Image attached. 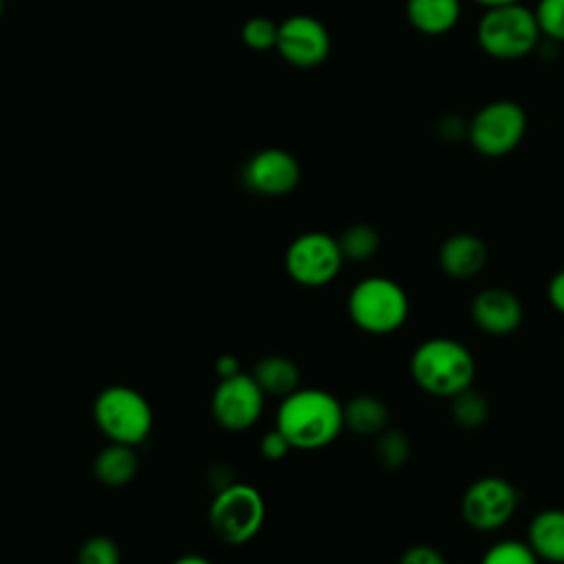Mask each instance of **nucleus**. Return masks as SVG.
Listing matches in <instances>:
<instances>
[{
  "instance_id": "f257e3e1",
  "label": "nucleus",
  "mask_w": 564,
  "mask_h": 564,
  "mask_svg": "<svg viewBox=\"0 0 564 564\" xmlns=\"http://www.w3.org/2000/svg\"><path fill=\"white\" fill-rule=\"evenodd\" d=\"M275 427L289 438L293 449L328 447L344 427V403L322 388H297L280 399Z\"/></svg>"
},
{
  "instance_id": "f03ea898",
  "label": "nucleus",
  "mask_w": 564,
  "mask_h": 564,
  "mask_svg": "<svg viewBox=\"0 0 564 564\" xmlns=\"http://www.w3.org/2000/svg\"><path fill=\"white\" fill-rule=\"evenodd\" d=\"M476 372L474 352L454 337L423 339L410 355V377L430 397L449 401L474 386Z\"/></svg>"
},
{
  "instance_id": "7ed1b4c3",
  "label": "nucleus",
  "mask_w": 564,
  "mask_h": 564,
  "mask_svg": "<svg viewBox=\"0 0 564 564\" xmlns=\"http://www.w3.org/2000/svg\"><path fill=\"white\" fill-rule=\"evenodd\" d=\"M346 311L359 330L383 337L405 326L410 317V297L397 280L388 275H368L350 289Z\"/></svg>"
},
{
  "instance_id": "20e7f679",
  "label": "nucleus",
  "mask_w": 564,
  "mask_h": 564,
  "mask_svg": "<svg viewBox=\"0 0 564 564\" xmlns=\"http://www.w3.org/2000/svg\"><path fill=\"white\" fill-rule=\"evenodd\" d=\"M542 40L533 9L524 2L485 9L476 24V42L487 57L516 62L533 51Z\"/></svg>"
},
{
  "instance_id": "39448f33",
  "label": "nucleus",
  "mask_w": 564,
  "mask_h": 564,
  "mask_svg": "<svg viewBox=\"0 0 564 564\" xmlns=\"http://www.w3.org/2000/svg\"><path fill=\"white\" fill-rule=\"evenodd\" d=\"M93 419L108 441L132 447L141 445L154 425L150 401L137 388L123 383H112L97 392Z\"/></svg>"
},
{
  "instance_id": "423d86ee",
  "label": "nucleus",
  "mask_w": 564,
  "mask_h": 564,
  "mask_svg": "<svg viewBox=\"0 0 564 564\" xmlns=\"http://www.w3.org/2000/svg\"><path fill=\"white\" fill-rule=\"evenodd\" d=\"M267 518L262 494L249 482H229L216 491L209 505V524L214 533L227 544L251 542Z\"/></svg>"
},
{
  "instance_id": "0eeeda50",
  "label": "nucleus",
  "mask_w": 564,
  "mask_h": 564,
  "mask_svg": "<svg viewBox=\"0 0 564 564\" xmlns=\"http://www.w3.org/2000/svg\"><path fill=\"white\" fill-rule=\"evenodd\" d=\"M527 128V110L518 101L494 99L467 121V141L480 156L500 159L522 143Z\"/></svg>"
},
{
  "instance_id": "6e6552de",
  "label": "nucleus",
  "mask_w": 564,
  "mask_h": 564,
  "mask_svg": "<svg viewBox=\"0 0 564 564\" xmlns=\"http://www.w3.org/2000/svg\"><path fill=\"white\" fill-rule=\"evenodd\" d=\"M344 262L337 238L326 231H304L295 236L284 251L286 275L306 289L330 284L339 275Z\"/></svg>"
},
{
  "instance_id": "1a4fd4ad",
  "label": "nucleus",
  "mask_w": 564,
  "mask_h": 564,
  "mask_svg": "<svg viewBox=\"0 0 564 564\" xmlns=\"http://www.w3.org/2000/svg\"><path fill=\"white\" fill-rule=\"evenodd\" d=\"M520 507L516 485L496 474L480 476L467 485L460 498L463 522L478 533H494L509 524Z\"/></svg>"
},
{
  "instance_id": "9d476101",
  "label": "nucleus",
  "mask_w": 564,
  "mask_h": 564,
  "mask_svg": "<svg viewBox=\"0 0 564 564\" xmlns=\"http://www.w3.org/2000/svg\"><path fill=\"white\" fill-rule=\"evenodd\" d=\"M267 394L249 372H238L229 379H218L212 394V416L229 432H245L258 423L264 410Z\"/></svg>"
},
{
  "instance_id": "9b49d317",
  "label": "nucleus",
  "mask_w": 564,
  "mask_h": 564,
  "mask_svg": "<svg viewBox=\"0 0 564 564\" xmlns=\"http://www.w3.org/2000/svg\"><path fill=\"white\" fill-rule=\"evenodd\" d=\"M280 55L297 68H315L330 53L328 29L313 15H291L278 26Z\"/></svg>"
},
{
  "instance_id": "f8f14e48",
  "label": "nucleus",
  "mask_w": 564,
  "mask_h": 564,
  "mask_svg": "<svg viewBox=\"0 0 564 564\" xmlns=\"http://www.w3.org/2000/svg\"><path fill=\"white\" fill-rule=\"evenodd\" d=\"M300 176L302 172L297 159L280 148H267L256 152L242 170L245 187L260 196L291 194L297 187Z\"/></svg>"
},
{
  "instance_id": "ddd939ff",
  "label": "nucleus",
  "mask_w": 564,
  "mask_h": 564,
  "mask_svg": "<svg viewBox=\"0 0 564 564\" xmlns=\"http://www.w3.org/2000/svg\"><path fill=\"white\" fill-rule=\"evenodd\" d=\"M469 315L485 335L507 337L522 326L524 306L511 289L485 286L471 297Z\"/></svg>"
},
{
  "instance_id": "4468645a",
  "label": "nucleus",
  "mask_w": 564,
  "mask_h": 564,
  "mask_svg": "<svg viewBox=\"0 0 564 564\" xmlns=\"http://www.w3.org/2000/svg\"><path fill=\"white\" fill-rule=\"evenodd\" d=\"M489 260L485 240L469 231L447 236L438 247V267L452 280H474L482 273Z\"/></svg>"
},
{
  "instance_id": "2eb2a0df",
  "label": "nucleus",
  "mask_w": 564,
  "mask_h": 564,
  "mask_svg": "<svg viewBox=\"0 0 564 564\" xmlns=\"http://www.w3.org/2000/svg\"><path fill=\"white\" fill-rule=\"evenodd\" d=\"M527 544L540 562L564 564V509H540L527 524Z\"/></svg>"
},
{
  "instance_id": "dca6fc26",
  "label": "nucleus",
  "mask_w": 564,
  "mask_h": 564,
  "mask_svg": "<svg viewBox=\"0 0 564 564\" xmlns=\"http://www.w3.org/2000/svg\"><path fill=\"white\" fill-rule=\"evenodd\" d=\"M460 0H405V18L421 35L449 33L460 22Z\"/></svg>"
},
{
  "instance_id": "f3484780",
  "label": "nucleus",
  "mask_w": 564,
  "mask_h": 564,
  "mask_svg": "<svg viewBox=\"0 0 564 564\" xmlns=\"http://www.w3.org/2000/svg\"><path fill=\"white\" fill-rule=\"evenodd\" d=\"M137 471H139V456L132 445L108 441V445H104L93 460L95 478L110 489L126 487L128 482L134 480Z\"/></svg>"
},
{
  "instance_id": "a211bd4d",
  "label": "nucleus",
  "mask_w": 564,
  "mask_h": 564,
  "mask_svg": "<svg viewBox=\"0 0 564 564\" xmlns=\"http://www.w3.org/2000/svg\"><path fill=\"white\" fill-rule=\"evenodd\" d=\"M249 375L256 379V383L260 386V390L267 397H278V399H284L291 392H295L300 388V379H302L297 364L286 355L260 357L253 364Z\"/></svg>"
},
{
  "instance_id": "6ab92c4d",
  "label": "nucleus",
  "mask_w": 564,
  "mask_h": 564,
  "mask_svg": "<svg viewBox=\"0 0 564 564\" xmlns=\"http://www.w3.org/2000/svg\"><path fill=\"white\" fill-rule=\"evenodd\" d=\"M344 427L357 436H379L390 427V408L377 394H355L344 403Z\"/></svg>"
},
{
  "instance_id": "aec40b11",
  "label": "nucleus",
  "mask_w": 564,
  "mask_h": 564,
  "mask_svg": "<svg viewBox=\"0 0 564 564\" xmlns=\"http://www.w3.org/2000/svg\"><path fill=\"white\" fill-rule=\"evenodd\" d=\"M341 256L346 262H368L381 247L379 231L368 223H355L337 236Z\"/></svg>"
},
{
  "instance_id": "412c9836",
  "label": "nucleus",
  "mask_w": 564,
  "mask_h": 564,
  "mask_svg": "<svg viewBox=\"0 0 564 564\" xmlns=\"http://www.w3.org/2000/svg\"><path fill=\"white\" fill-rule=\"evenodd\" d=\"M452 421L463 430H478L489 419V401L474 386L449 399Z\"/></svg>"
},
{
  "instance_id": "4be33fe9",
  "label": "nucleus",
  "mask_w": 564,
  "mask_h": 564,
  "mask_svg": "<svg viewBox=\"0 0 564 564\" xmlns=\"http://www.w3.org/2000/svg\"><path fill=\"white\" fill-rule=\"evenodd\" d=\"M412 454L410 438L399 427H386L379 436H375V456L383 469L397 471L408 465Z\"/></svg>"
},
{
  "instance_id": "5701e85b",
  "label": "nucleus",
  "mask_w": 564,
  "mask_h": 564,
  "mask_svg": "<svg viewBox=\"0 0 564 564\" xmlns=\"http://www.w3.org/2000/svg\"><path fill=\"white\" fill-rule=\"evenodd\" d=\"M478 564H542L527 540H498L489 544Z\"/></svg>"
},
{
  "instance_id": "b1692460",
  "label": "nucleus",
  "mask_w": 564,
  "mask_h": 564,
  "mask_svg": "<svg viewBox=\"0 0 564 564\" xmlns=\"http://www.w3.org/2000/svg\"><path fill=\"white\" fill-rule=\"evenodd\" d=\"M77 564H121L119 544L110 535H90L77 551Z\"/></svg>"
},
{
  "instance_id": "393cba45",
  "label": "nucleus",
  "mask_w": 564,
  "mask_h": 564,
  "mask_svg": "<svg viewBox=\"0 0 564 564\" xmlns=\"http://www.w3.org/2000/svg\"><path fill=\"white\" fill-rule=\"evenodd\" d=\"M533 13L542 37L564 44V0H538Z\"/></svg>"
},
{
  "instance_id": "a878e982",
  "label": "nucleus",
  "mask_w": 564,
  "mask_h": 564,
  "mask_svg": "<svg viewBox=\"0 0 564 564\" xmlns=\"http://www.w3.org/2000/svg\"><path fill=\"white\" fill-rule=\"evenodd\" d=\"M278 26L264 15L249 18L242 26V42L253 51H269L278 44Z\"/></svg>"
},
{
  "instance_id": "bb28decb",
  "label": "nucleus",
  "mask_w": 564,
  "mask_h": 564,
  "mask_svg": "<svg viewBox=\"0 0 564 564\" xmlns=\"http://www.w3.org/2000/svg\"><path fill=\"white\" fill-rule=\"evenodd\" d=\"M293 449V445L289 443V438L278 430H269L262 438H260V454L267 458V460H280L284 458L289 452Z\"/></svg>"
},
{
  "instance_id": "cd10ccee",
  "label": "nucleus",
  "mask_w": 564,
  "mask_h": 564,
  "mask_svg": "<svg viewBox=\"0 0 564 564\" xmlns=\"http://www.w3.org/2000/svg\"><path fill=\"white\" fill-rule=\"evenodd\" d=\"M399 564H447V560L430 544H412L401 553Z\"/></svg>"
},
{
  "instance_id": "c85d7f7f",
  "label": "nucleus",
  "mask_w": 564,
  "mask_h": 564,
  "mask_svg": "<svg viewBox=\"0 0 564 564\" xmlns=\"http://www.w3.org/2000/svg\"><path fill=\"white\" fill-rule=\"evenodd\" d=\"M436 130H438V137L447 143H454L458 139H467V121L463 117H456V115H445L443 119H438Z\"/></svg>"
},
{
  "instance_id": "c756f323",
  "label": "nucleus",
  "mask_w": 564,
  "mask_h": 564,
  "mask_svg": "<svg viewBox=\"0 0 564 564\" xmlns=\"http://www.w3.org/2000/svg\"><path fill=\"white\" fill-rule=\"evenodd\" d=\"M546 300L551 308L564 317V269L555 271L546 284Z\"/></svg>"
},
{
  "instance_id": "7c9ffc66",
  "label": "nucleus",
  "mask_w": 564,
  "mask_h": 564,
  "mask_svg": "<svg viewBox=\"0 0 564 564\" xmlns=\"http://www.w3.org/2000/svg\"><path fill=\"white\" fill-rule=\"evenodd\" d=\"M214 372H216L218 379H229V377H234V375H238V372H242V370H240L238 357H234V355H220V357L214 361Z\"/></svg>"
},
{
  "instance_id": "2f4dec72",
  "label": "nucleus",
  "mask_w": 564,
  "mask_h": 564,
  "mask_svg": "<svg viewBox=\"0 0 564 564\" xmlns=\"http://www.w3.org/2000/svg\"><path fill=\"white\" fill-rule=\"evenodd\" d=\"M172 564H214V562L203 557V555H198V553H185V555L176 557Z\"/></svg>"
},
{
  "instance_id": "473e14b6",
  "label": "nucleus",
  "mask_w": 564,
  "mask_h": 564,
  "mask_svg": "<svg viewBox=\"0 0 564 564\" xmlns=\"http://www.w3.org/2000/svg\"><path fill=\"white\" fill-rule=\"evenodd\" d=\"M476 2L478 7L482 9H494V7H507V4H518V2H524V0H471Z\"/></svg>"
},
{
  "instance_id": "72a5a7b5",
  "label": "nucleus",
  "mask_w": 564,
  "mask_h": 564,
  "mask_svg": "<svg viewBox=\"0 0 564 564\" xmlns=\"http://www.w3.org/2000/svg\"><path fill=\"white\" fill-rule=\"evenodd\" d=\"M2 11H4V0H0V15H2Z\"/></svg>"
}]
</instances>
